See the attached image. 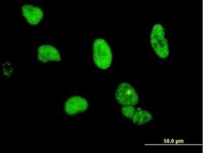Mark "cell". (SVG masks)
<instances>
[{"label":"cell","instance_id":"obj_7","mask_svg":"<svg viewBox=\"0 0 203 153\" xmlns=\"http://www.w3.org/2000/svg\"><path fill=\"white\" fill-rule=\"evenodd\" d=\"M131 119L134 123L141 125L152 120V117L151 114L148 111L140 110L136 111Z\"/></svg>","mask_w":203,"mask_h":153},{"label":"cell","instance_id":"obj_1","mask_svg":"<svg viewBox=\"0 0 203 153\" xmlns=\"http://www.w3.org/2000/svg\"><path fill=\"white\" fill-rule=\"evenodd\" d=\"M93 59L96 65L105 69L109 67L112 61V54L110 47L104 39L98 38L93 45Z\"/></svg>","mask_w":203,"mask_h":153},{"label":"cell","instance_id":"obj_8","mask_svg":"<svg viewBox=\"0 0 203 153\" xmlns=\"http://www.w3.org/2000/svg\"><path fill=\"white\" fill-rule=\"evenodd\" d=\"M121 111L123 114L128 118L131 119L136 110L131 106H126L122 107Z\"/></svg>","mask_w":203,"mask_h":153},{"label":"cell","instance_id":"obj_5","mask_svg":"<svg viewBox=\"0 0 203 153\" xmlns=\"http://www.w3.org/2000/svg\"><path fill=\"white\" fill-rule=\"evenodd\" d=\"M37 58L39 61L43 63L61 60L59 52L55 48L49 45H43L38 48Z\"/></svg>","mask_w":203,"mask_h":153},{"label":"cell","instance_id":"obj_6","mask_svg":"<svg viewBox=\"0 0 203 153\" xmlns=\"http://www.w3.org/2000/svg\"><path fill=\"white\" fill-rule=\"evenodd\" d=\"M22 11L27 22L31 25L38 23L43 16V12L39 8L31 5L23 6Z\"/></svg>","mask_w":203,"mask_h":153},{"label":"cell","instance_id":"obj_4","mask_svg":"<svg viewBox=\"0 0 203 153\" xmlns=\"http://www.w3.org/2000/svg\"><path fill=\"white\" fill-rule=\"evenodd\" d=\"M88 106L87 102L85 99L79 96H74L66 102L65 109L68 114L73 115L84 111Z\"/></svg>","mask_w":203,"mask_h":153},{"label":"cell","instance_id":"obj_3","mask_svg":"<svg viewBox=\"0 0 203 153\" xmlns=\"http://www.w3.org/2000/svg\"><path fill=\"white\" fill-rule=\"evenodd\" d=\"M159 26L156 25L153 28L151 37V43L156 53L160 57L165 58L168 55V48L166 42L163 41L160 37Z\"/></svg>","mask_w":203,"mask_h":153},{"label":"cell","instance_id":"obj_2","mask_svg":"<svg viewBox=\"0 0 203 153\" xmlns=\"http://www.w3.org/2000/svg\"><path fill=\"white\" fill-rule=\"evenodd\" d=\"M115 95L118 102L123 105L134 106L139 100L138 95L134 88L126 83L119 84Z\"/></svg>","mask_w":203,"mask_h":153}]
</instances>
